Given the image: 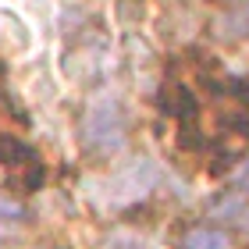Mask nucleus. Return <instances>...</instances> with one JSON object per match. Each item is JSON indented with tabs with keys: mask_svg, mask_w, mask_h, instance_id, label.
Wrapping results in <instances>:
<instances>
[{
	"mask_svg": "<svg viewBox=\"0 0 249 249\" xmlns=\"http://www.w3.org/2000/svg\"><path fill=\"white\" fill-rule=\"evenodd\" d=\"M82 139L96 150H118L124 142V118H121V107L118 104H96L89 107L86 124H82Z\"/></svg>",
	"mask_w": 249,
	"mask_h": 249,
	"instance_id": "nucleus-1",
	"label": "nucleus"
},
{
	"mask_svg": "<svg viewBox=\"0 0 249 249\" xmlns=\"http://www.w3.org/2000/svg\"><path fill=\"white\" fill-rule=\"evenodd\" d=\"M153 164H135V167H128V171H121L110 185H121V189H110V199L114 203H124V199H135V196H142L146 189L153 185Z\"/></svg>",
	"mask_w": 249,
	"mask_h": 249,
	"instance_id": "nucleus-2",
	"label": "nucleus"
},
{
	"mask_svg": "<svg viewBox=\"0 0 249 249\" xmlns=\"http://www.w3.org/2000/svg\"><path fill=\"white\" fill-rule=\"evenodd\" d=\"M0 32L7 36V43L15 50H29L32 47V29L15 15V11H0Z\"/></svg>",
	"mask_w": 249,
	"mask_h": 249,
	"instance_id": "nucleus-3",
	"label": "nucleus"
},
{
	"mask_svg": "<svg viewBox=\"0 0 249 249\" xmlns=\"http://www.w3.org/2000/svg\"><path fill=\"white\" fill-rule=\"evenodd\" d=\"M182 249H231V239L217 228H192L185 231Z\"/></svg>",
	"mask_w": 249,
	"mask_h": 249,
	"instance_id": "nucleus-4",
	"label": "nucleus"
},
{
	"mask_svg": "<svg viewBox=\"0 0 249 249\" xmlns=\"http://www.w3.org/2000/svg\"><path fill=\"white\" fill-rule=\"evenodd\" d=\"M164 110H167V114H175V118H185L189 110H196V100H192V93L185 86L171 82L164 89Z\"/></svg>",
	"mask_w": 249,
	"mask_h": 249,
	"instance_id": "nucleus-5",
	"label": "nucleus"
},
{
	"mask_svg": "<svg viewBox=\"0 0 249 249\" xmlns=\"http://www.w3.org/2000/svg\"><path fill=\"white\" fill-rule=\"evenodd\" d=\"M25 157L36 160V153H32L25 142H18V139H11V135L0 132V164H25Z\"/></svg>",
	"mask_w": 249,
	"mask_h": 249,
	"instance_id": "nucleus-6",
	"label": "nucleus"
},
{
	"mask_svg": "<svg viewBox=\"0 0 249 249\" xmlns=\"http://www.w3.org/2000/svg\"><path fill=\"white\" fill-rule=\"evenodd\" d=\"M231 182H235V189H242V192L249 189V160H242V167L231 175Z\"/></svg>",
	"mask_w": 249,
	"mask_h": 249,
	"instance_id": "nucleus-7",
	"label": "nucleus"
},
{
	"mask_svg": "<svg viewBox=\"0 0 249 249\" xmlns=\"http://www.w3.org/2000/svg\"><path fill=\"white\" fill-rule=\"evenodd\" d=\"M242 4H249V0H242Z\"/></svg>",
	"mask_w": 249,
	"mask_h": 249,
	"instance_id": "nucleus-8",
	"label": "nucleus"
}]
</instances>
